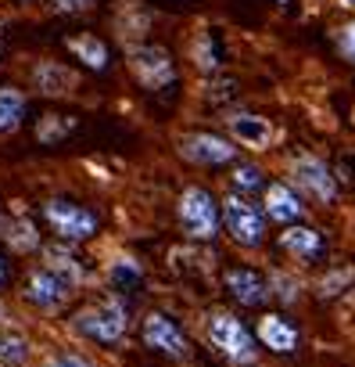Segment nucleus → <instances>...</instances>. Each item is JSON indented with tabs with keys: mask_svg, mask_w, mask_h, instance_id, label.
Segmentation results:
<instances>
[{
	"mask_svg": "<svg viewBox=\"0 0 355 367\" xmlns=\"http://www.w3.org/2000/svg\"><path fill=\"white\" fill-rule=\"evenodd\" d=\"M76 332H83L94 342H118L126 332V306L108 299V302H97V306L83 310L76 317Z\"/></svg>",
	"mask_w": 355,
	"mask_h": 367,
	"instance_id": "nucleus-1",
	"label": "nucleus"
},
{
	"mask_svg": "<svg viewBox=\"0 0 355 367\" xmlns=\"http://www.w3.org/2000/svg\"><path fill=\"white\" fill-rule=\"evenodd\" d=\"M180 224L187 227L191 238L198 241H208L215 238V227H219V209L212 202V195L205 187H187L180 195Z\"/></svg>",
	"mask_w": 355,
	"mask_h": 367,
	"instance_id": "nucleus-2",
	"label": "nucleus"
},
{
	"mask_svg": "<svg viewBox=\"0 0 355 367\" xmlns=\"http://www.w3.org/2000/svg\"><path fill=\"white\" fill-rule=\"evenodd\" d=\"M43 217L54 227V234H62L65 241H83V238H90L97 231V217L90 213V209L76 205V202L54 198V202L43 205Z\"/></svg>",
	"mask_w": 355,
	"mask_h": 367,
	"instance_id": "nucleus-3",
	"label": "nucleus"
},
{
	"mask_svg": "<svg viewBox=\"0 0 355 367\" xmlns=\"http://www.w3.org/2000/svg\"><path fill=\"white\" fill-rule=\"evenodd\" d=\"M208 339L230 356V360H252L255 356V342H252V332L237 321V317H230V313H212L208 317Z\"/></svg>",
	"mask_w": 355,
	"mask_h": 367,
	"instance_id": "nucleus-4",
	"label": "nucleus"
},
{
	"mask_svg": "<svg viewBox=\"0 0 355 367\" xmlns=\"http://www.w3.org/2000/svg\"><path fill=\"white\" fill-rule=\"evenodd\" d=\"M222 220H226V231L233 234L237 245H259L262 241V217L255 213V205H248L241 195H230L222 202Z\"/></svg>",
	"mask_w": 355,
	"mask_h": 367,
	"instance_id": "nucleus-5",
	"label": "nucleus"
},
{
	"mask_svg": "<svg viewBox=\"0 0 355 367\" xmlns=\"http://www.w3.org/2000/svg\"><path fill=\"white\" fill-rule=\"evenodd\" d=\"M133 72L144 87L158 90V87H169L176 80V69H172V58L165 55L162 47H137L133 50Z\"/></svg>",
	"mask_w": 355,
	"mask_h": 367,
	"instance_id": "nucleus-6",
	"label": "nucleus"
},
{
	"mask_svg": "<svg viewBox=\"0 0 355 367\" xmlns=\"http://www.w3.org/2000/svg\"><path fill=\"white\" fill-rule=\"evenodd\" d=\"M294 180H298V187L309 191L316 202H334V198H337L334 173L327 170V163L312 159V155H302V159H294Z\"/></svg>",
	"mask_w": 355,
	"mask_h": 367,
	"instance_id": "nucleus-7",
	"label": "nucleus"
},
{
	"mask_svg": "<svg viewBox=\"0 0 355 367\" xmlns=\"http://www.w3.org/2000/svg\"><path fill=\"white\" fill-rule=\"evenodd\" d=\"M180 151H184V159L201 163V166H219V163H230L237 155V148L215 133H191L180 141Z\"/></svg>",
	"mask_w": 355,
	"mask_h": 367,
	"instance_id": "nucleus-8",
	"label": "nucleus"
},
{
	"mask_svg": "<svg viewBox=\"0 0 355 367\" xmlns=\"http://www.w3.org/2000/svg\"><path fill=\"white\" fill-rule=\"evenodd\" d=\"M144 342L165 356H184L187 353V335L176 328V321H169L165 313H147L144 321Z\"/></svg>",
	"mask_w": 355,
	"mask_h": 367,
	"instance_id": "nucleus-9",
	"label": "nucleus"
},
{
	"mask_svg": "<svg viewBox=\"0 0 355 367\" xmlns=\"http://www.w3.org/2000/svg\"><path fill=\"white\" fill-rule=\"evenodd\" d=\"M69 288H72V281H69V278H62L57 270L43 267V270H36V274L29 278L26 295H29V302H36V306L50 310V306H57V302H62V299L69 295Z\"/></svg>",
	"mask_w": 355,
	"mask_h": 367,
	"instance_id": "nucleus-10",
	"label": "nucleus"
},
{
	"mask_svg": "<svg viewBox=\"0 0 355 367\" xmlns=\"http://www.w3.org/2000/svg\"><path fill=\"white\" fill-rule=\"evenodd\" d=\"M226 288H230V295L241 302V306H259L269 292H266V281L255 274V270H248V267H233L230 274H226Z\"/></svg>",
	"mask_w": 355,
	"mask_h": 367,
	"instance_id": "nucleus-11",
	"label": "nucleus"
},
{
	"mask_svg": "<svg viewBox=\"0 0 355 367\" xmlns=\"http://www.w3.org/2000/svg\"><path fill=\"white\" fill-rule=\"evenodd\" d=\"M266 213H269V220H276V224H291V220L302 217V202H298V195H294L291 187L269 184V187H266Z\"/></svg>",
	"mask_w": 355,
	"mask_h": 367,
	"instance_id": "nucleus-12",
	"label": "nucleus"
},
{
	"mask_svg": "<svg viewBox=\"0 0 355 367\" xmlns=\"http://www.w3.org/2000/svg\"><path fill=\"white\" fill-rule=\"evenodd\" d=\"M259 339H262L273 353H291L294 346H298V332H294L283 317H276V313H269V317L259 321Z\"/></svg>",
	"mask_w": 355,
	"mask_h": 367,
	"instance_id": "nucleus-13",
	"label": "nucleus"
},
{
	"mask_svg": "<svg viewBox=\"0 0 355 367\" xmlns=\"http://www.w3.org/2000/svg\"><path fill=\"white\" fill-rule=\"evenodd\" d=\"M230 133L241 141V144L262 148V144H269L273 126H269V119H262V116H233V119H230Z\"/></svg>",
	"mask_w": 355,
	"mask_h": 367,
	"instance_id": "nucleus-14",
	"label": "nucleus"
},
{
	"mask_svg": "<svg viewBox=\"0 0 355 367\" xmlns=\"http://www.w3.org/2000/svg\"><path fill=\"white\" fill-rule=\"evenodd\" d=\"M280 245L291 252V256H298V259H316L323 252V238L312 231V227H287Z\"/></svg>",
	"mask_w": 355,
	"mask_h": 367,
	"instance_id": "nucleus-15",
	"label": "nucleus"
},
{
	"mask_svg": "<svg viewBox=\"0 0 355 367\" xmlns=\"http://www.w3.org/2000/svg\"><path fill=\"white\" fill-rule=\"evenodd\" d=\"M69 50L79 62H86L90 69H104L108 65V47L97 36H76V40H69Z\"/></svg>",
	"mask_w": 355,
	"mask_h": 367,
	"instance_id": "nucleus-16",
	"label": "nucleus"
},
{
	"mask_svg": "<svg viewBox=\"0 0 355 367\" xmlns=\"http://www.w3.org/2000/svg\"><path fill=\"white\" fill-rule=\"evenodd\" d=\"M26 112V97L15 87H0V130H15Z\"/></svg>",
	"mask_w": 355,
	"mask_h": 367,
	"instance_id": "nucleus-17",
	"label": "nucleus"
},
{
	"mask_svg": "<svg viewBox=\"0 0 355 367\" xmlns=\"http://www.w3.org/2000/svg\"><path fill=\"white\" fill-rule=\"evenodd\" d=\"M36 83H40L47 94H65V87H72V72L57 69V65H40V69H36Z\"/></svg>",
	"mask_w": 355,
	"mask_h": 367,
	"instance_id": "nucleus-18",
	"label": "nucleus"
},
{
	"mask_svg": "<svg viewBox=\"0 0 355 367\" xmlns=\"http://www.w3.org/2000/svg\"><path fill=\"white\" fill-rule=\"evenodd\" d=\"M194 62H198V69H205V72H212L215 65H219V47H215V40H212V33H201L198 40H194Z\"/></svg>",
	"mask_w": 355,
	"mask_h": 367,
	"instance_id": "nucleus-19",
	"label": "nucleus"
},
{
	"mask_svg": "<svg viewBox=\"0 0 355 367\" xmlns=\"http://www.w3.org/2000/svg\"><path fill=\"white\" fill-rule=\"evenodd\" d=\"M8 241H11L15 248H22V252H29V248H36V245H40V238H36V227H33L29 220H18V224H11V227H8Z\"/></svg>",
	"mask_w": 355,
	"mask_h": 367,
	"instance_id": "nucleus-20",
	"label": "nucleus"
},
{
	"mask_svg": "<svg viewBox=\"0 0 355 367\" xmlns=\"http://www.w3.org/2000/svg\"><path fill=\"white\" fill-rule=\"evenodd\" d=\"M233 184L241 187V191H252V187H259V184H262V173H259V166H237V170H233Z\"/></svg>",
	"mask_w": 355,
	"mask_h": 367,
	"instance_id": "nucleus-21",
	"label": "nucleus"
},
{
	"mask_svg": "<svg viewBox=\"0 0 355 367\" xmlns=\"http://www.w3.org/2000/svg\"><path fill=\"white\" fill-rule=\"evenodd\" d=\"M337 47H341V55L355 65V22H348V26L337 33Z\"/></svg>",
	"mask_w": 355,
	"mask_h": 367,
	"instance_id": "nucleus-22",
	"label": "nucleus"
},
{
	"mask_svg": "<svg viewBox=\"0 0 355 367\" xmlns=\"http://www.w3.org/2000/svg\"><path fill=\"white\" fill-rule=\"evenodd\" d=\"M47 367H90V360L79 356V353H57Z\"/></svg>",
	"mask_w": 355,
	"mask_h": 367,
	"instance_id": "nucleus-23",
	"label": "nucleus"
},
{
	"mask_svg": "<svg viewBox=\"0 0 355 367\" xmlns=\"http://www.w3.org/2000/svg\"><path fill=\"white\" fill-rule=\"evenodd\" d=\"M83 4H86V0H54V8H62V11H76Z\"/></svg>",
	"mask_w": 355,
	"mask_h": 367,
	"instance_id": "nucleus-24",
	"label": "nucleus"
},
{
	"mask_svg": "<svg viewBox=\"0 0 355 367\" xmlns=\"http://www.w3.org/2000/svg\"><path fill=\"white\" fill-rule=\"evenodd\" d=\"M0 278H4V263H0Z\"/></svg>",
	"mask_w": 355,
	"mask_h": 367,
	"instance_id": "nucleus-25",
	"label": "nucleus"
},
{
	"mask_svg": "<svg viewBox=\"0 0 355 367\" xmlns=\"http://www.w3.org/2000/svg\"><path fill=\"white\" fill-rule=\"evenodd\" d=\"M276 4H287V0H276Z\"/></svg>",
	"mask_w": 355,
	"mask_h": 367,
	"instance_id": "nucleus-26",
	"label": "nucleus"
}]
</instances>
